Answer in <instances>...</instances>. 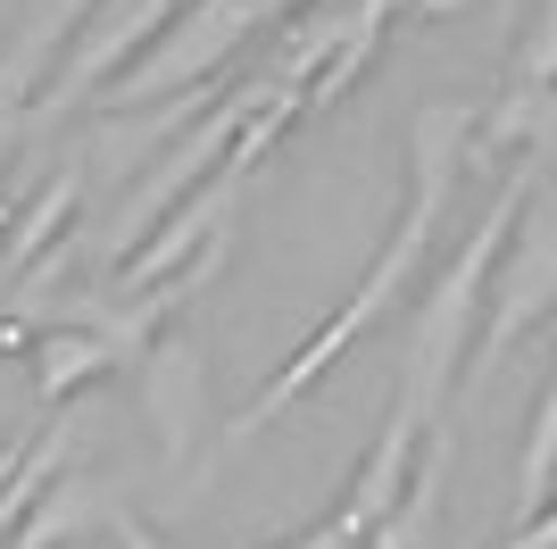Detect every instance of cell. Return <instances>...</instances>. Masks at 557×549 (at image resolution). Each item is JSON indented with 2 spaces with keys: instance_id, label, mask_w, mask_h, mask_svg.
<instances>
[{
  "instance_id": "1",
  "label": "cell",
  "mask_w": 557,
  "mask_h": 549,
  "mask_svg": "<svg viewBox=\"0 0 557 549\" xmlns=\"http://www.w3.org/2000/svg\"><path fill=\"white\" fill-rule=\"evenodd\" d=\"M141 375H150V425H159V450L184 457L191 450V416H200V350H191V342H159Z\"/></svg>"
},
{
  "instance_id": "5",
  "label": "cell",
  "mask_w": 557,
  "mask_h": 549,
  "mask_svg": "<svg viewBox=\"0 0 557 549\" xmlns=\"http://www.w3.org/2000/svg\"><path fill=\"white\" fill-rule=\"evenodd\" d=\"M100 525H109V541H116V549H166V541H159L150 525H141V516H134L125 500H109V516H100Z\"/></svg>"
},
{
  "instance_id": "4",
  "label": "cell",
  "mask_w": 557,
  "mask_h": 549,
  "mask_svg": "<svg viewBox=\"0 0 557 549\" xmlns=\"http://www.w3.org/2000/svg\"><path fill=\"white\" fill-rule=\"evenodd\" d=\"M50 457H59V441H42V450H34V441H0V525L25 508V491L50 475Z\"/></svg>"
},
{
  "instance_id": "3",
  "label": "cell",
  "mask_w": 557,
  "mask_h": 549,
  "mask_svg": "<svg viewBox=\"0 0 557 549\" xmlns=\"http://www.w3.org/2000/svg\"><path fill=\"white\" fill-rule=\"evenodd\" d=\"M92 516H109V500H92V466H75V475H59V508H42V516L25 525L17 549H59V533L92 525Z\"/></svg>"
},
{
  "instance_id": "2",
  "label": "cell",
  "mask_w": 557,
  "mask_h": 549,
  "mask_svg": "<svg viewBox=\"0 0 557 549\" xmlns=\"http://www.w3.org/2000/svg\"><path fill=\"white\" fill-rule=\"evenodd\" d=\"M100 366H109V342H92V333H50L42 342V408H59L75 383H92Z\"/></svg>"
}]
</instances>
